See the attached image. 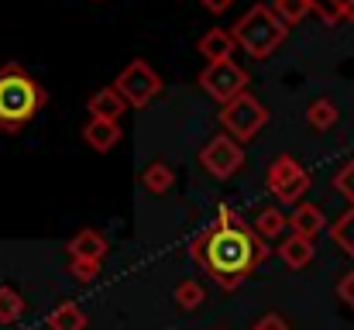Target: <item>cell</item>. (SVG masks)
Segmentation results:
<instances>
[{"label": "cell", "instance_id": "cell-1", "mask_svg": "<svg viewBox=\"0 0 354 330\" xmlns=\"http://www.w3.org/2000/svg\"><path fill=\"white\" fill-rule=\"evenodd\" d=\"M268 244L258 230H251L234 210H221L210 227H203L189 241V255L207 268V275L221 289H237L251 268H258L268 258Z\"/></svg>", "mask_w": 354, "mask_h": 330}, {"label": "cell", "instance_id": "cell-2", "mask_svg": "<svg viewBox=\"0 0 354 330\" xmlns=\"http://www.w3.org/2000/svg\"><path fill=\"white\" fill-rule=\"evenodd\" d=\"M48 93L45 86L24 73L21 62H3L0 66V131L17 134L24 124L35 120V113L45 107Z\"/></svg>", "mask_w": 354, "mask_h": 330}, {"label": "cell", "instance_id": "cell-3", "mask_svg": "<svg viewBox=\"0 0 354 330\" xmlns=\"http://www.w3.org/2000/svg\"><path fill=\"white\" fill-rule=\"evenodd\" d=\"M234 42L254 59H268L289 35V24L268 7V3H254L251 10H244L231 28Z\"/></svg>", "mask_w": 354, "mask_h": 330}, {"label": "cell", "instance_id": "cell-4", "mask_svg": "<svg viewBox=\"0 0 354 330\" xmlns=\"http://www.w3.org/2000/svg\"><path fill=\"white\" fill-rule=\"evenodd\" d=\"M310 172L292 158V155H279L272 165H268V172H265V186H268V193L282 203V207H299L303 203V193L310 190Z\"/></svg>", "mask_w": 354, "mask_h": 330}, {"label": "cell", "instance_id": "cell-5", "mask_svg": "<svg viewBox=\"0 0 354 330\" xmlns=\"http://www.w3.org/2000/svg\"><path fill=\"white\" fill-rule=\"evenodd\" d=\"M221 124H224V131H227L234 141H251V138L268 124V110H265V104H261L258 97L241 93L231 104H224Z\"/></svg>", "mask_w": 354, "mask_h": 330}, {"label": "cell", "instance_id": "cell-6", "mask_svg": "<svg viewBox=\"0 0 354 330\" xmlns=\"http://www.w3.org/2000/svg\"><path fill=\"white\" fill-rule=\"evenodd\" d=\"M114 90L124 97V104H127V107L141 110L162 93V80H158V73H155L148 62L134 59V62H127V66H124V73L118 76Z\"/></svg>", "mask_w": 354, "mask_h": 330}, {"label": "cell", "instance_id": "cell-7", "mask_svg": "<svg viewBox=\"0 0 354 330\" xmlns=\"http://www.w3.org/2000/svg\"><path fill=\"white\" fill-rule=\"evenodd\" d=\"M200 86L224 104H231L234 97L248 93V73L237 66L234 59H224V62H207V69L200 73Z\"/></svg>", "mask_w": 354, "mask_h": 330}, {"label": "cell", "instance_id": "cell-8", "mask_svg": "<svg viewBox=\"0 0 354 330\" xmlns=\"http://www.w3.org/2000/svg\"><path fill=\"white\" fill-rule=\"evenodd\" d=\"M200 165L214 176V179H231L237 169L244 165V152L231 134H217L203 145L200 152Z\"/></svg>", "mask_w": 354, "mask_h": 330}, {"label": "cell", "instance_id": "cell-9", "mask_svg": "<svg viewBox=\"0 0 354 330\" xmlns=\"http://www.w3.org/2000/svg\"><path fill=\"white\" fill-rule=\"evenodd\" d=\"M234 35L231 31H224V28H210L200 42H196V48H200V55L207 59V62H224V59H231L234 55Z\"/></svg>", "mask_w": 354, "mask_h": 330}, {"label": "cell", "instance_id": "cell-10", "mask_svg": "<svg viewBox=\"0 0 354 330\" xmlns=\"http://www.w3.org/2000/svg\"><path fill=\"white\" fill-rule=\"evenodd\" d=\"M69 248V258H93V262H100L104 255H107V237L100 234V230H93V227H86V230H80V234H73V241L66 244Z\"/></svg>", "mask_w": 354, "mask_h": 330}, {"label": "cell", "instance_id": "cell-11", "mask_svg": "<svg viewBox=\"0 0 354 330\" xmlns=\"http://www.w3.org/2000/svg\"><path fill=\"white\" fill-rule=\"evenodd\" d=\"M324 227H327V217H324V210H320L317 203H299V207H292V214H289V230H292V234H303V237L313 241V234H320Z\"/></svg>", "mask_w": 354, "mask_h": 330}, {"label": "cell", "instance_id": "cell-12", "mask_svg": "<svg viewBox=\"0 0 354 330\" xmlns=\"http://www.w3.org/2000/svg\"><path fill=\"white\" fill-rule=\"evenodd\" d=\"M83 138H86V145L93 152H111L120 141V124L118 120H97V117H90L86 127H83Z\"/></svg>", "mask_w": 354, "mask_h": 330}, {"label": "cell", "instance_id": "cell-13", "mask_svg": "<svg viewBox=\"0 0 354 330\" xmlns=\"http://www.w3.org/2000/svg\"><path fill=\"white\" fill-rule=\"evenodd\" d=\"M86 110H90V117H97V120H120V113L127 110V104H124V97H120L114 86H104V90H97V93L90 97Z\"/></svg>", "mask_w": 354, "mask_h": 330}, {"label": "cell", "instance_id": "cell-14", "mask_svg": "<svg viewBox=\"0 0 354 330\" xmlns=\"http://www.w3.org/2000/svg\"><path fill=\"white\" fill-rule=\"evenodd\" d=\"M279 258L289 268H306L313 262V241L303 237V234H289V237L279 241Z\"/></svg>", "mask_w": 354, "mask_h": 330}, {"label": "cell", "instance_id": "cell-15", "mask_svg": "<svg viewBox=\"0 0 354 330\" xmlns=\"http://www.w3.org/2000/svg\"><path fill=\"white\" fill-rule=\"evenodd\" d=\"M48 330H86V313L76 303H59L48 313Z\"/></svg>", "mask_w": 354, "mask_h": 330}, {"label": "cell", "instance_id": "cell-16", "mask_svg": "<svg viewBox=\"0 0 354 330\" xmlns=\"http://www.w3.org/2000/svg\"><path fill=\"white\" fill-rule=\"evenodd\" d=\"M141 186H145L148 193H169V190L176 186L172 165H169V162H151V165L145 169V176H141Z\"/></svg>", "mask_w": 354, "mask_h": 330}, {"label": "cell", "instance_id": "cell-17", "mask_svg": "<svg viewBox=\"0 0 354 330\" xmlns=\"http://www.w3.org/2000/svg\"><path fill=\"white\" fill-rule=\"evenodd\" d=\"M313 14H320L324 24H341V21H354V0H310Z\"/></svg>", "mask_w": 354, "mask_h": 330}, {"label": "cell", "instance_id": "cell-18", "mask_svg": "<svg viewBox=\"0 0 354 330\" xmlns=\"http://www.w3.org/2000/svg\"><path fill=\"white\" fill-rule=\"evenodd\" d=\"M176 303H179L186 313H193V310H200V306L207 303V289H203L196 279H183V282L176 286Z\"/></svg>", "mask_w": 354, "mask_h": 330}, {"label": "cell", "instance_id": "cell-19", "mask_svg": "<svg viewBox=\"0 0 354 330\" xmlns=\"http://www.w3.org/2000/svg\"><path fill=\"white\" fill-rule=\"evenodd\" d=\"M306 120H310V127H317V131L334 127V124H337V107H334V100H327V97L313 100V104L306 107Z\"/></svg>", "mask_w": 354, "mask_h": 330}, {"label": "cell", "instance_id": "cell-20", "mask_svg": "<svg viewBox=\"0 0 354 330\" xmlns=\"http://www.w3.org/2000/svg\"><path fill=\"white\" fill-rule=\"evenodd\" d=\"M330 237H334V244H337L344 255H351V258H354V207H351V210H344L341 217L334 220Z\"/></svg>", "mask_w": 354, "mask_h": 330}, {"label": "cell", "instance_id": "cell-21", "mask_svg": "<svg viewBox=\"0 0 354 330\" xmlns=\"http://www.w3.org/2000/svg\"><path fill=\"white\" fill-rule=\"evenodd\" d=\"M286 227H289V217H286L279 207H265V210L254 217V230H258L261 237H279Z\"/></svg>", "mask_w": 354, "mask_h": 330}, {"label": "cell", "instance_id": "cell-22", "mask_svg": "<svg viewBox=\"0 0 354 330\" xmlns=\"http://www.w3.org/2000/svg\"><path fill=\"white\" fill-rule=\"evenodd\" d=\"M24 317V300L17 289L0 286V324H17Z\"/></svg>", "mask_w": 354, "mask_h": 330}, {"label": "cell", "instance_id": "cell-23", "mask_svg": "<svg viewBox=\"0 0 354 330\" xmlns=\"http://www.w3.org/2000/svg\"><path fill=\"white\" fill-rule=\"evenodd\" d=\"M286 24H299L310 10H313V3L310 0H275V7H272Z\"/></svg>", "mask_w": 354, "mask_h": 330}, {"label": "cell", "instance_id": "cell-24", "mask_svg": "<svg viewBox=\"0 0 354 330\" xmlns=\"http://www.w3.org/2000/svg\"><path fill=\"white\" fill-rule=\"evenodd\" d=\"M69 275L86 286V282H93L100 275V262H93V258H69Z\"/></svg>", "mask_w": 354, "mask_h": 330}, {"label": "cell", "instance_id": "cell-25", "mask_svg": "<svg viewBox=\"0 0 354 330\" xmlns=\"http://www.w3.org/2000/svg\"><path fill=\"white\" fill-rule=\"evenodd\" d=\"M334 190H337V193H341V196L354 207V158L351 162H344V165H341V172L334 176Z\"/></svg>", "mask_w": 354, "mask_h": 330}, {"label": "cell", "instance_id": "cell-26", "mask_svg": "<svg viewBox=\"0 0 354 330\" xmlns=\"http://www.w3.org/2000/svg\"><path fill=\"white\" fill-rule=\"evenodd\" d=\"M337 296H341V300H344V303H348V306L354 310V268L348 272V275H344V279H341V286H337Z\"/></svg>", "mask_w": 354, "mask_h": 330}, {"label": "cell", "instance_id": "cell-27", "mask_svg": "<svg viewBox=\"0 0 354 330\" xmlns=\"http://www.w3.org/2000/svg\"><path fill=\"white\" fill-rule=\"evenodd\" d=\"M254 330H289V324H286L279 313H265V317L254 324Z\"/></svg>", "mask_w": 354, "mask_h": 330}, {"label": "cell", "instance_id": "cell-28", "mask_svg": "<svg viewBox=\"0 0 354 330\" xmlns=\"http://www.w3.org/2000/svg\"><path fill=\"white\" fill-rule=\"evenodd\" d=\"M231 3H234V0H203V7H207L210 14H224Z\"/></svg>", "mask_w": 354, "mask_h": 330}]
</instances>
